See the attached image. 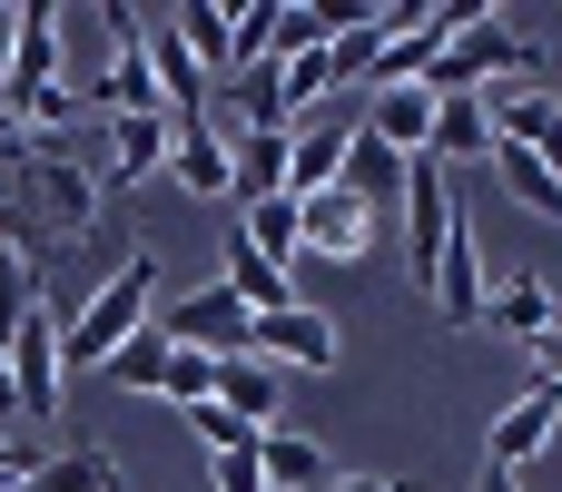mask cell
I'll use <instances>...</instances> for the list:
<instances>
[{"instance_id":"1","label":"cell","mask_w":562,"mask_h":492,"mask_svg":"<svg viewBox=\"0 0 562 492\" xmlns=\"http://www.w3.org/2000/svg\"><path fill=\"white\" fill-rule=\"evenodd\" d=\"M79 138H0V197H20L49 247L99 227V168L79 158Z\"/></svg>"},{"instance_id":"2","label":"cell","mask_w":562,"mask_h":492,"mask_svg":"<svg viewBox=\"0 0 562 492\" xmlns=\"http://www.w3.org/2000/svg\"><path fill=\"white\" fill-rule=\"evenodd\" d=\"M148 316H158V256H119V276L59 316V375H99Z\"/></svg>"},{"instance_id":"3","label":"cell","mask_w":562,"mask_h":492,"mask_svg":"<svg viewBox=\"0 0 562 492\" xmlns=\"http://www.w3.org/2000/svg\"><path fill=\"white\" fill-rule=\"evenodd\" d=\"M494 79H533V39H524L514 20H494V10H474V20L425 59V89H435V99H474V89H494Z\"/></svg>"},{"instance_id":"4","label":"cell","mask_w":562,"mask_h":492,"mask_svg":"<svg viewBox=\"0 0 562 492\" xmlns=\"http://www.w3.org/2000/svg\"><path fill=\"white\" fill-rule=\"evenodd\" d=\"M0 355H10V404H20L30 424H49V414H59V385H69V375H59V316L30 306V316L10 325Z\"/></svg>"},{"instance_id":"5","label":"cell","mask_w":562,"mask_h":492,"mask_svg":"<svg viewBox=\"0 0 562 492\" xmlns=\"http://www.w3.org/2000/svg\"><path fill=\"white\" fill-rule=\"evenodd\" d=\"M395 227H405V276L425 286V276H435V247H445V227H454V168L405 158V207H395Z\"/></svg>"},{"instance_id":"6","label":"cell","mask_w":562,"mask_h":492,"mask_svg":"<svg viewBox=\"0 0 562 492\" xmlns=\"http://www.w3.org/2000/svg\"><path fill=\"white\" fill-rule=\"evenodd\" d=\"M247 355L277 365V375H336V316H326V306L257 316V325H247Z\"/></svg>"},{"instance_id":"7","label":"cell","mask_w":562,"mask_h":492,"mask_svg":"<svg viewBox=\"0 0 562 492\" xmlns=\"http://www.w3.org/2000/svg\"><path fill=\"white\" fill-rule=\"evenodd\" d=\"M553 434H562V394L553 385L494 404V424H484V473H524L533 454H553Z\"/></svg>"},{"instance_id":"8","label":"cell","mask_w":562,"mask_h":492,"mask_svg":"<svg viewBox=\"0 0 562 492\" xmlns=\"http://www.w3.org/2000/svg\"><path fill=\"white\" fill-rule=\"evenodd\" d=\"M435 306H445V325H484V247H474V207L454 197V227H445V247H435Z\"/></svg>"},{"instance_id":"9","label":"cell","mask_w":562,"mask_h":492,"mask_svg":"<svg viewBox=\"0 0 562 492\" xmlns=\"http://www.w3.org/2000/svg\"><path fill=\"white\" fill-rule=\"evenodd\" d=\"M375 227H385V217H366L346 187H316V197H296V247H306V256H326V266H356V256L375 247Z\"/></svg>"},{"instance_id":"10","label":"cell","mask_w":562,"mask_h":492,"mask_svg":"<svg viewBox=\"0 0 562 492\" xmlns=\"http://www.w3.org/2000/svg\"><path fill=\"white\" fill-rule=\"evenodd\" d=\"M247 306L227 296V286H198V296H178L168 316H158V335L168 345H188V355H247Z\"/></svg>"},{"instance_id":"11","label":"cell","mask_w":562,"mask_h":492,"mask_svg":"<svg viewBox=\"0 0 562 492\" xmlns=\"http://www.w3.org/2000/svg\"><path fill=\"white\" fill-rule=\"evenodd\" d=\"M138 49H148V79H158V108L168 118H207V69L178 49L168 10H138Z\"/></svg>"},{"instance_id":"12","label":"cell","mask_w":562,"mask_h":492,"mask_svg":"<svg viewBox=\"0 0 562 492\" xmlns=\"http://www.w3.org/2000/svg\"><path fill=\"white\" fill-rule=\"evenodd\" d=\"M99 118H128V108H158V79H148V49H138V10H109V69H99ZM168 118V108H158Z\"/></svg>"},{"instance_id":"13","label":"cell","mask_w":562,"mask_h":492,"mask_svg":"<svg viewBox=\"0 0 562 492\" xmlns=\"http://www.w3.org/2000/svg\"><path fill=\"white\" fill-rule=\"evenodd\" d=\"M168 168V118L158 108H128V118H99V187H138Z\"/></svg>"},{"instance_id":"14","label":"cell","mask_w":562,"mask_h":492,"mask_svg":"<svg viewBox=\"0 0 562 492\" xmlns=\"http://www.w3.org/2000/svg\"><path fill=\"white\" fill-rule=\"evenodd\" d=\"M336 168H346V128H336V108H306V118H286V197H316V187H336Z\"/></svg>"},{"instance_id":"15","label":"cell","mask_w":562,"mask_h":492,"mask_svg":"<svg viewBox=\"0 0 562 492\" xmlns=\"http://www.w3.org/2000/svg\"><path fill=\"white\" fill-rule=\"evenodd\" d=\"M336 187H346L366 217H395V207H405V158H395L385 138H366V128H346V168H336Z\"/></svg>"},{"instance_id":"16","label":"cell","mask_w":562,"mask_h":492,"mask_svg":"<svg viewBox=\"0 0 562 492\" xmlns=\"http://www.w3.org/2000/svg\"><path fill=\"white\" fill-rule=\"evenodd\" d=\"M207 404H227L247 434H277V404H286V375L277 365H257V355H217V394Z\"/></svg>"},{"instance_id":"17","label":"cell","mask_w":562,"mask_h":492,"mask_svg":"<svg viewBox=\"0 0 562 492\" xmlns=\"http://www.w3.org/2000/svg\"><path fill=\"white\" fill-rule=\"evenodd\" d=\"M59 10L40 0V10H20V49H10V69H0V99H30V89H49V79H69L59 69Z\"/></svg>"},{"instance_id":"18","label":"cell","mask_w":562,"mask_h":492,"mask_svg":"<svg viewBox=\"0 0 562 492\" xmlns=\"http://www.w3.org/2000/svg\"><path fill=\"white\" fill-rule=\"evenodd\" d=\"M168 30H178V49L207 69V89L237 69V10H217V0H178V10H168Z\"/></svg>"},{"instance_id":"19","label":"cell","mask_w":562,"mask_h":492,"mask_svg":"<svg viewBox=\"0 0 562 492\" xmlns=\"http://www.w3.org/2000/svg\"><path fill=\"white\" fill-rule=\"evenodd\" d=\"M366 138H385L395 158H425V138H435V89H425V79H405V89H375V108H366Z\"/></svg>"},{"instance_id":"20","label":"cell","mask_w":562,"mask_h":492,"mask_svg":"<svg viewBox=\"0 0 562 492\" xmlns=\"http://www.w3.org/2000/svg\"><path fill=\"white\" fill-rule=\"evenodd\" d=\"M168 178L188 197H227V138L207 118H168Z\"/></svg>"},{"instance_id":"21","label":"cell","mask_w":562,"mask_h":492,"mask_svg":"<svg viewBox=\"0 0 562 492\" xmlns=\"http://www.w3.org/2000/svg\"><path fill=\"white\" fill-rule=\"evenodd\" d=\"M217 286H227L247 316H286V306H316V296H296V276H286V266H267L247 237H227V276H217Z\"/></svg>"},{"instance_id":"22","label":"cell","mask_w":562,"mask_h":492,"mask_svg":"<svg viewBox=\"0 0 562 492\" xmlns=\"http://www.w3.org/2000/svg\"><path fill=\"white\" fill-rule=\"evenodd\" d=\"M257 473H267V492H326L336 483L316 434H257Z\"/></svg>"},{"instance_id":"23","label":"cell","mask_w":562,"mask_h":492,"mask_svg":"<svg viewBox=\"0 0 562 492\" xmlns=\"http://www.w3.org/2000/svg\"><path fill=\"white\" fill-rule=\"evenodd\" d=\"M494 178H504V197L524 207V217H562V178L533 158V148H514V138H494Z\"/></svg>"},{"instance_id":"24","label":"cell","mask_w":562,"mask_h":492,"mask_svg":"<svg viewBox=\"0 0 562 492\" xmlns=\"http://www.w3.org/2000/svg\"><path fill=\"white\" fill-rule=\"evenodd\" d=\"M484 316H494L504 335H524V345H533V335H553V325H562V296L543 286V276H514L504 296H484Z\"/></svg>"},{"instance_id":"25","label":"cell","mask_w":562,"mask_h":492,"mask_svg":"<svg viewBox=\"0 0 562 492\" xmlns=\"http://www.w3.org/2000/svg\"><path fill=\"white\" fill-rule=\"evenodd\" d=\"M425 158H435V168H454V158H494L484 108H474V99H435V138H425Z\"/></svg>"},{"instance_id":"26","label":"cell","mask_w":562,"mask_h":492,"mask_svg":"<svg viewBox=\"0 0 562 492\" xmlns=\"http://www.w3.org/2000/svg\"><path fill=\"white\" fill-rule=\"evenodd\" d=\"M30 492H119V464H109V444H59L30 473Z\"/></svg>"},{"instance_id":"27","label":"cell","mask_w":562,"mask_h":492,"mask_svg":"<svg viewBox=\"0 0 562 492\" xmlns=\"http://www.w3.org/2000/svg\"><path fill=\"white\" fill-rule=\"evenodd\" d=\"M237 237H247L267 266H286V276H296V256H306V247H296V197H257V207L237 217Z\"/></svg>"},{"instance_id":"28","label":"cell","mask_w":562,"mask_h":492,"mask_svg":"<svg viewBox=\"0 0 562 492\" xmlns=\"http://www.w3.org/2000/svg\"><path fill=\"white\" fill-rule=\"evenodd\" d=\"M168 355H178V345H168V335H158V316H148V325H138V335H128V345H119V355H109L99 375H109V385H128V394H158Z\"/></svg>"},{"instance_id":"29","label":"cell","mask_w":562,"mask_h":492,"mask_svg":"<svg viewBox=\"0 0 562 492\" xmlns=\"http://www.w3.org/2000/svg\"><path fill=\"white\" fill-rule=\"evenodd\" d=\"M336 30H326V10L316 0H277L267 10V59H306V49H326Z\"/></svg>"},{"instance_id":"30","label":"cell","mask_w":562,"mask_h":492,"mask_svg":"<svg viewBox=\"0 0 562 492\" xmlns=\"http://www.w3.org/2000/svg\"><path fill=\"white\" fill-rule=\"evenodd\" d=\"M158 394H168L178 414H188V404H207V394H217V355H188V345H178V355H168V375H158Z\"/></svg>"},{"instance_id":"31","label":"cell","mask_w":562,"mask_h":492,"mask_svg":"<svg viewBox=\"0 0 562 492\" xmlns=\"http://www.w3.org/2000/svg\"><path fill=\"white\" fill-rule=\"evenodd\" d=\"M188 424H198V444H207V454H247V444H257L227 404H188Z\"/></svg>"},{"instance_id":"32","label":"cell","mask_w":562,"mask_h":492,"mask_svg":"<svg viewBox=\"0 0 562 492\" xmlns=\"http://www.w3.org/2000/svg\"><path fill=\"white\" fill-rule=\"evenodd\" d=\"M207 473H217V492H267V473H257V444H247V454H207Z\"/></svg>"},{"instance_id":"33","label":"cell","mask_w":562,"mask_h":492,"mask_svg":"<svg viewBox=\"0 0 562 492\" xmlns=\"http://www.w3.org/2000/svg\"><path fill=\"white\" fill-rule=\"evenodd\" d=\"M533 375L562 394V325H553V335H533Z\"/></svg>"},{"instance_id":"34","label":"cell","mask_w":562,"mask_h":492,"mask_svg":"<svg viewBox=\"0 0 562 492\" xmlns=\"http://www.w3.org/2000/svg\"><path fill=\"white\" fill-rule=\"evenodd\" d=\"M10 49H20V10L0 0V69H10Z\"/></svg>"},{"instance_id":"35","label":"cell","mask_w":562,"mask_h":492,"mask_svg":"<svg viewBox=\"0 0 562 492\" xmlns=\"http://www.w3.org/2000/svg\"><path fill=\"white\" fill-rule=\"evenodd\" d=\"M326 492H395V483H375V473H336Z\"/></svg>"},{"instance_id":"36","label":"cell","mask_w":562,"mask_h":492,"mask_svg":"<svg viewBox=\"0 0 562 492\" xmlns=\"http://www.w3.org/2000/svg\"><path fill=\"white\" fill-rule=\"evenodd\" d=\"M474 492H524V473H484V483H474Z\"/></svg>"},{"instance_id":"37","label":"cell","mask_w":562,"mask_h":492,"mask_svg":"<svg viewBox=\"0 0 562 492\" xmlns=\"http://www.w3.org/2000/svg\"><path fill=\"white\" fill-rule=\"evenodd\" d=\"M0 414H20V404H10V355H0Z\"/></svg>"},{"instance_id":"38","label":"cell","mask_w":562,"mask_h":492,"mask_svg":"<svg viewBox=\"0 0 562 492\" xmlns=\"http://www.w3.org/2000/svg\"><path fill=\"white\" fill-rule=\"evenodd\" d=\"M20 492H30V483H20Z\"/></svg>"}]
</instances>
